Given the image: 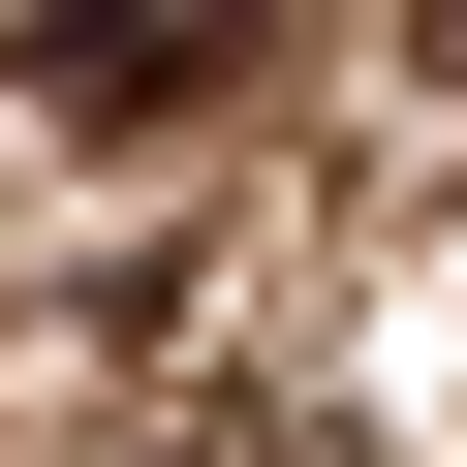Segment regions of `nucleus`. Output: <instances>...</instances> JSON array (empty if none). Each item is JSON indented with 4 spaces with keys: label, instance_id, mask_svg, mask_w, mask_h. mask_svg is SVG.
<instances>
[{
    "label": "nucleus",
    "instance_id": "f03ea898",
    "mask_svg": "<svg viewBox=\"0 0 467 467\" xmlns=\"http://www.w3.org/2000/svg\"><path fill=\"white\" fill-rule=\"evenodd\" d=\"M156 467H374L343 374H156Z\"/></svg>",
    "mask_w": 467,
    "mask_h": 467
},
{
    "label": "nucleus",
    "instance_id": "f257e3e1",
    "mask_svg": "<svg viewBox=\"0 0 467 467\" xmlns=\"http://www.w3.org/2000/svg\"><path fill=\"white\" fill-rule=\"evenodd\" d=\"M250 32H281V0H32V32H0V94H32L63 156H156V125L250 94Z\"/></svg>",
    "mask_w": 467,
    "mask_h": 467
}]
</instances>
